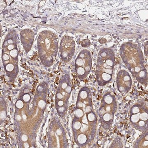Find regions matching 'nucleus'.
Segmentation results:
<instances>
[{"mask_svg":"<svg viewBox=\"0 0 148 148\" xmlns=\"http://www.w3.org/2000/svg\"><path fill=\"white\" fill-rule=\"evenodd\" d=\"M121 55L134 77L141 84H147V72L144 65V56L137 45L126 43L122 46Z\"/></svg>","mask_w":148,"mask_h":148,"instance_id":"f257e3e1","label":"nucleus"},{"mask_svg":"<svg viewBox=\"0 0 148 148\" xmlns=\"http://www.w3.org/2000/svg\"><path fill=\"white\" fill-rule=\"evenodd\" d=\"M138 141H136V143L135 144H136V146H135V147H137L138 145V148H141V145L142 144H143V146H144V148L145 147H148V134L147 132L146 133V134H143L142 135L140 136V138H139V140Z\"/></svg>","mask_w":148,"mask_h":148,"instance_id":"423d86ee","label":"nucleus"},{"mask_svg":"<svg viewBox=\"0 0 148 148\" xmlns=\"http://www.w3.org/2000/svg\"><path fill=\"white\" fill-rule=\"evenodd\" d=\"M117 107L116 99L114 95L108 92L104 95L101 101L99 115L101 125L106 130L110 129L112 124Z\"/></svg>","mask_w":148,"mask_h":148,"instance_id":"7ed1b4c3","label":"nucleus"},{"mask_svg":"<svg viewBox=\"0 0 148 148\" xmlns=\"http://www.w3.org/2000/svg\"><path fill=\"white\" fill-rule=\"evenodd\" d=\"M115 64L114 51L110 49L104 48L98 54L96 66V76L98 84L106 85L112 80Z\"/></svg>","mask_w":148,"mask_h":148,"instance_id":"f03ea898","label":"nucleus"},{"mask_svg":"<svg viewBox=\"0 0 148 148\" xmlns=\"http://www.w3.org/2000/svg\"><path fill=\"white\" fill-rule=\"evenodd\" d=\"M130 120L133 127L140 131H147L148 108L145 103H136L130 109Z\"/></svg>","mask_w":148,"mask_h":148,"instance_id":"20e7f679","label":"nucleus"},{"mask_svg":"<svg viewBox=\"0 0 148 148\" xmlns=\"http://www.w3.org/2000/svg\"><path fill=\"white\" fill-rule=\"evenodd\" d=\"M8 98H9V99L10 101H11L10 97H8Z\"/></svg>","mask_w":148,"mask_h":148,"instance_id":"0eeeda50","label":"nucleus"},{"mask_svg":"<svg viewBox=\"0 0 148 148\" xmlns=\"http://www.w3.org/2000/svg\"><path fill=\"white\" fill-rule=\"evenodd\" d=\"M116 84L120 92H128L132 85V79L129 73L125 70L120 71L117 76Z\"/></svg>","mask_w":148,"mask_h":148,"instance_id":"39448f33","label":"nucleus"},{"mask_svg":"<svg viewBox=\"0 0 148 148\" xmlns=\"http://www.w3.org/2000/svg\"><path fill=\"white\" fill-rule=\"evenodd\" d=\"M34 89H33V90H32V92H34Z\"/></svg>","mask_w":148,"mask_h":148,"instance_id":"6e6552de","label":"nucleus"}]
</instances>
